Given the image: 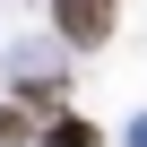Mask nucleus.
I'll use <instances>...</instances> for the list:
<instances>
[{"label": "nucleus", "instance_id": "nucleus-1", "mask_svg": "<svg viewBox=\"0 0 147 147\" xmlns=\"http://www.w3.org/2000/svg\"><path fill=\"white\" fill-rule=\"evenodd\" d=\"M113 0H52V26L69 35V43H78V52H95V43H113Z\"/></svg>", "mask_w": 147, "mask_h": 147}, {"label": "nucleus", "instance_id": "nucleus-2", "mask_svg": "<svg viewBox=\"0 0 147 147\" xmlns=\"http://www.w3.org/2000/svg\"><path fill=\"white\" fill-rule=\"evenodd\" d=\"M43 138H52V147H95V121H78V113H52V121H43Z\"/></svg>", "mask_w": 147, "mask_h": 147}, {"label": "nucleus", "instance_id": "nucleus-3", "mask_svg": "<svg viewBox=\"0 0 147 147\" xmlns=\"http://www.w3.org/2000/svg\"><path fill=\"white\" fill-rule=\"evenodd\" d=\"M18 138H26V113H18V104H0V147H18Z\"/></svg>", "mask_w": 147, "mask_h": 147}]
</instances>
